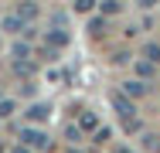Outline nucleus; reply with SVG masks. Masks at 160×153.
Segmentation results:
<instances>
[{
	"label": "nucleus",
	"instance_id": "nucleus-6",
	"mask_svg": "<svg viewBox=\"0 0 160 153\" xmlns=\"http://www.w3.org/2000/svg\"><path fill=\"white\" fill-rule=\"evenodd\" d=\"M123 92H126L129 99H143V95H147V82H136V78H133V82L123 85Z\"/></svg>",
	"mask_w": 160,
	"mask_h": 153
},
{
	"label": "nucleus",
	"instance_id": "nucleus-13",
	"mask_svg": "<svg viewBox=\"0 0 160 153\" xmlns=\"http://www.w3.org/2000/svg\"><path fill=\"white\" fill-rule=\"evenodd\" d=\"M14 55H17V58H24V55H31V48H24V44H14Z\"/></svg>",
	"mask_w": 160,
	"mask_h": 153
},
{
	"label": "nucleus",
	"instance_id": "nucleus-7",
	"mask_svg": "<svg viewBox=\"0 0 160 153\" xmlns=\"http://www.w3.org/2000/svg\"><path fill=\"white\" fill-rule=\"evenodd\" d=\"M140 55L150 61V65H160V44H153V41H150V44H143V48H140Z\"/></svg>",
	"mask_w": 160,
	"mask_h": 153
},
{
	"label": "nucleus",
	"instance_id": "nucleus-14",
	"mask_svg": "<svg viewBox=\"0 0 160 153\" xmlns=\"http://www.w3.org/2000/svg\"><path fill=\"white\" fill-rule=\"evenodd\" d=\"M10 153H31V146H24V143H21V146H14Z\"/></svg>",
	"mask_w": 160,
	"mask_h": 153
},
{
	"label": "nucleus",
	"instance_id": "nucleus-2",
	"mask_svg": "<svg viewBox=\"0 0 160 153\" xmlns=\"http://www.w3.org/2000/svg\"><path fill=\"white\" fill-rule=\"evenodd\" d=\"M21 143L31 146V150H48V133L44 129H34V126H24L21 129Z\"/></svg>",
	"mask_w": 160,
	"mask_h": 153
},
{
	"label": "nucleus",
	"instance_id": "nucleus-12",
	"mask_svg": "<svg viewBox=\"0 0 160 153\" xmlns=\"http://www.w3.org/2000/svg\"><path fill=\"white\" fill-rule=\"evenodd\" d=\"M96 140H99V143H106V140H112V133H109V129H96Z\"/></svg>",
	"mask_w": 160,
	"mask_h": 153
},
{
	"label": "nucleus",
	"instance_id": "nucleus-8",
	"mask_svg": "<svg viewBox=\"0 0 160 153\" xmlns=\"http://www.w3.org/2000/svg\"><path fill=\"white\" fill-rule=\"evenodd\" d=\"M17 14H21L24 21H34V17H38V3H31V0H21V3H17Z\"/></svg>",
	"mask_w": 160,
	"mask_h": 153
},
{
	"label": "nucleus",
	"instance_id": "nucleus-9",
	"mask_svg": "<svg viewBox=\"0 0 160 153\" xmlns=\"http://www.w3.org/2000/svg\"><path fill=\"white\" fill-rule=\"evenodd\" d=\"M99 10H102L106 17H116V14L123 10V3H119V0H102V3H99Z\"/></svg>",
	"mask_w": 160,
	"mask_h": 153
},
{
	"label": "nucleus",
	"instance_id": "nucleus-3",
	"mask_svg": "<svg viewBox=\"0 0 160 153\" xmlns=\"http://www.w3.org/2000/svg\"><path fill=\"white\" fill-rule=\"evenodd\" d=\"M0 27L7 31V34H24V27H28V21H24V17H21L17 10H14V14H7V17L0 21Z\"/></svg>",
	"mask_w": 160,
	"mask_h": 153
},
{
	"label": "nucleus",
	"instance_id": "nucleus-5",
	"mask_svg": "<svg viewBox=\"0 0 160 153\" xmlns=\"http://www.w3.org/2000/svg\"><path fill=\"white\" fill-rule=\"evenodd\" d=\"M78 129H82V133H96V129H99V116H96V112L78 116Z\"/></svg>",
	"mask_w": 160,
	"mask_h": 153
},
{
	"label": "nucleus",
	"instance_id": "nucleus-1",
	"mask_svg": "<svg viewBox=\"0 0 160 153\" xmlns=\"http://www.w3.org/2000/svg\"><path fill=\"white\" fill-rule=\"evenodd\" d=\"M109 102H112V106H116V112L123 116L126 129H140V116H136V99H129L126 92H112V95H109Z\"/></svg>",
	"mask_w": 160,
	"mask_h": 153
},
{
	"label": "nucleus",
	"instance_id": "nucleus-4",
	"mask_svg": "<svg viewBox=\"0 0 160 153\" xmlns=\"http://www.w3.org/2000/svg\"><path fill=\"white\" fill-rule=\"evenodd\" d=\"M48 112H51V109H48L44 102H34V106H28L24 116H28V122H44V119H48Z\"/></svg>",
	"mask_w": 160,
	"mask_h": 153
},
{
	"label": "nucleus",
	"instance_id": "nucleus-11",
	"mask_svg": "<svg viewBox=\"0 0 160 153\" xmlns=\"http://www.w3.org/2000/svg\"><path fill=\"white\" fill-rule=\"evenodd\" d=\"M72 10H75V14H92V10H96V0H75Z\"/></svg>",
	"mask_w": 160,
	"mask_h": 153
},
{
	"label": "nucleus",
	"instance_id": "nucleus-10",
	"mask_svg": "<svg viewBox=\"0 0 160 153\" xmlns=\"http://www.w3.org/2000/svg\"><path fill=\"white\" fill-rule=\"evenodd\" d=\"M14 109H17V102H14V99H0V119H10V116H14Z\"/></svg>",
	"mask_w": 160,
	"mask_h": 153
}]
</instances>
